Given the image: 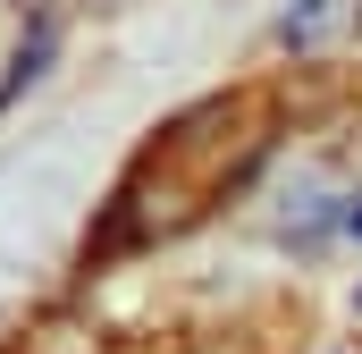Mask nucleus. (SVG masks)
<instances>
[{
    "instance_id": "1",
    "label": "nucleus",
    "mask_w": 362,
    "mask_h": 354,
    "mask_svg": "<svg viewBox=\"0 0 362 354\" xmlns=\"http://www.w3.org/2000/svg\"><path fill=\"white\" fill-rule=\"evenodd\" d=\"M337 17H346V0H295V8H286V25H278V34H286V42H295V51H303V42H320V34H329V25H337Z\"/></svg>"
},
{
    "instance_id": "2",
    "label": "nucleus",
    "mask_w": 362,
    "mask_h": 354,
    "mask_svg": "<svg viewBox=\"0 0 362 354\" xmlns=\"http://www.w3.org/2000/svg\"><path fill=\"white\" fill-rule=\"evenodd\" d=\"M25 354H110V346H101V329H85V321H51Z\"/></svg>"
},
{
    "instance_id": "3",
    "label": "nucleus",
    "mask_w": 362,
    "mask_h": 354,
    "mask_svg": "<svg viewBox=\"0 0 362 354\" xmlns=\"http://www.w3.org/2000/svg\"><path fill=\"white\" fill-rule=\"evenodd\" d=\"M337 228H346V236H362V194H346V202H337Z\"/></svg>"
}]
</instances>
